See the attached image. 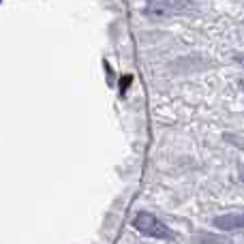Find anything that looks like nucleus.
I'll return each mask as SVG.
<instances>
[{
  "label": "nucleus",
  "instance_id": "1",
  "mask_svg": "<svg viewBox=\"0 0 244 244\" xmlns=\"http://www.w3.org/2000/svg\"><path fill=\"white\" fill-rule=\"evenodd\" d=\"M133 227L139 231V234H144L148 238H154V240H174V231L163 223V221H158L154 214H150V212H139L135 218H133Z\"/></svg>",
  "mask_w": 244,
  "mask_h": 244
},
{
  "label": "nucleus",
  "instance_id": "2",
  "mask_svg": "<svg viewBox=\"0 0 244 244\" xmlns=\"http://www.w3.org/2000/svg\"><path fill=\"white\" fill-rule=\"evenodd\" d=\"M184 6L186 4L178 0H148L144 13L152 17H171V15H180Z\"/></svg>",
  "mask_w": 244,
  "mask_h": 244
},
{
  "label": "nucleus",
  "instance_id": "3",
  "mask_svg": "<svg viewBox=\"0 0 244 244\" xmlns=\"http://www.w3.org/2000/svg\"><path fill=\"white\" fill-rule=\"evenodd\" d=\"M212 225L221 231H236L242 227V214H223L212 221Z\"/></svg>",
  "mask_w": 244,
  "mask_h": 244
},
{
  "label": "nucleus",
  "instance_id": "4",
  "mask_svg": "<svg viewBox=\"0 0 244 244\" xmlns=\"http://www.w3.org/2000/svg\"><path fill=\"white\" fill-rule=\"evenodd\" d=\"M197 244H231L227 238H221V236H210V234H199L195 238Z\"/></svg>",
  "mask_w": 244,
  "mask_h": 244
}]
</instances>
